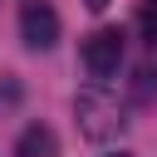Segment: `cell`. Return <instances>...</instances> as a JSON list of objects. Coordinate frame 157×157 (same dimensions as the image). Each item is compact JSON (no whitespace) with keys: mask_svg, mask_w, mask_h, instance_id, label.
I'll return each mask as SVG.
<instances>
[{"mask_svg":"<svg viewBox=\"0 0 157 157\" xmlns=\"http://www.w3.org/2000/svg\"><path fill=\"white\" fill-rule=\"evenodd\" d=\"M74 113H78V128L93 137V142H103V137H113L118 128H123V103L98 83V88H83L78 98H74Z\"/></svg>","mask_w":157,"mask_h":157,"instance_id":"1","label":"cell"},{"mask_svg":"<svg viewBox=\"0 0 157 157\" xmlns=\"http://www.w3.org/2000/svg\"><path fill=\"white\" fill-rule=\"evenodd\" d=\"M20 39L29 49H54L59 44V10L49 0H29L20 10Z\"/></svg>","mask_w":157,"mask_h":157,"instance_id":"2","label":"cell"},{"mask_svg":"<svg viewBox=\"0 0 157 157\" xmlns=\"http://www.w3.org/2000/svg\"><path fill=\"white\" fill-rule=\"evenodd\" d=\"M118 64H123V34L118 29H93L83 39V69L103 83V78L118 74Z\"/></svg>","mask_w":157,"mask_h":157,"instance_id":"3","label":"cell"},{"mask_svg":"<svg viewBox=\"0 0 157 157\" xmlns=\"http://www.w3.org/2000/svg\"><path fill=\"white\" fill-rule=\"evenodd\" d=\"M15 157H59V137H54V128L29 123V128L15 137Z\"/></svg>","mask_w":157,"mask_h":157,"instance_id":"4","label":"cell"},{"mask_svg":"<svg viewBox=\"0 0 157 157\" xmlns=\"http://www.w3.org/2000/svg\"><path fill=\"white\" fill-rule=\"evenodd\" d=\"M137 29L157 44V0H142V10H137Z\"/></svg>","mask_w":157,"mask_h":157,"instance_id":"5","label":"cell"},{"mask_svg":"<svg viewBox=\"0 0 157 157\" xmlns=\"http://www.w3.org/2000/svg\"><path fill=\"white\" fill-rule=\"evenodd\" d=\"M15 98H20V88H15V83H5V88H0V103H15Z\"/></svg>","mask_w":157,"mask_h":157,"instance_id":"6","label":"cell"},{"mask_svg":"<svg viewBox=\"0 0 157 157\" xmlns=\"http://www.w3.org/2000/svg\"><path fill=\"white\" fill-rule=\"evenodd\" d=\"M103 5H108V0H88V10H103Z\"/></svg>","mask_w":157,"mask_h":157,"instance_id":"7","label":"cell"},{"mask_svg":"<svg viewBox=\"0 0 157 157\" xmlns=\"http://www.w3.org/2000/svg\"><path fill=\"white\" fill-rule=\"evenodd\" d=\"M113 157H123V152H113Z\"/></svg>","mask_w":157,"mask_h":157,"instance_id":"8","label":"cell"}]
</instances>
